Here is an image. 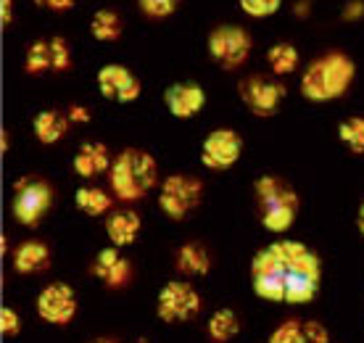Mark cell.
Masks as SVG:
<instances>
[{
    "mask_svg": "<svg viewBox=\"0 0 364 343\" xmlns=\"http://www.w3.org/2000/svg\"><path fill=\"white\" fill-rule=\"evenodd\" d=\"M280 6H282V0H240V9L254 19L272 16V14L280 11Z\"/></svg>",
    "mask_w": 364,
    "mask_h": 343,
    "instance_id": "obj_27",
    "label": "cell"
},
{
    "mask_svg": "<svg viewBox=\"0 0 364 343\" xmlns=\"http://www.w3.org/2000/svg\"><path fill=\"white\" fill-rule=\"evenodd\" d=\"M137 343H151V341H146V338H140V341H137Z\"/></svg>",
    "mask_w": 364,
    "mask_h": 343,
    "instance_id": "obj_37",
    "label": "cell"
},
{
    "mask_svg": "<svg viewBox=\"0 0 364 343\" xmlns=\"http://www.w3.org/2000/svg\"><path fill=\"white\" fill-rule=\"evenodd\" d=\"M0 330H3L6 338H16L18 330H21V320H18V315L11 307L0 309Z\"/></svg>",
    "mask_w": 364,
    "mask_h": 343,
    "instance_id": "obj_29",
    "label": "cell"
},
{
    "mask_svg": "<svg viewBox=\"0 0 364 343\" xmlns=\"http://www.w3.org/2000/svg\"><path fill=\"white\" fill-rule=\"evenodd\" d=\"M37 315L48 325H69L77 317V293L66 283H50L37 296Z\"/></svg>",
    "mask_w": 364,
    "mask_h": 343,
    "instance_id": "obj_10",
    "label": "cell"
},
{
    "mask_svg": "<svg viewBox=\"0 0 364 343\" xmlns=\"http://www.w3.org/2000/svg\"><path fill=\"white\" fill-rule=\"evenodd\" d=\"M90 32L100 43H117L119 37H122V32H124V21H122V16H119L117 11L100 9L90 19Z\"/></svg>",
    "mask_w": 364,
    "mask_h": 343,
    "instance_id": "obj_22",
    "label": "cell"
},
{
    "mask_svg": "<svg viewBox=\"0 0 364 343\" xmlns=\"http://www.w3.org/2000/svg\"><path fill=\"white\" fill-rule=\"evenodd\" d=\"M164 103L174 119H193L206 106V93L196 82H177L164 90Z\"/></svg>",
    "mask_w": 364,
    "mask_h": 343,
    "instance_id": "obj_14",
    "label": "cell"
},
{
    "mask_svg": "<svg viewBox=\"0 0 364 343\" xmlns=\"http://www.w3.org/2000/svg\"><path fill=\"white\" fill-rule=\"evenodd\" d=\"M267 63H269V69L274 74H285L296 72V66H299V51L291 46V43H274L269 51H267Z\"/></svg>",
    "mask_w": 364,
    "mask_h": 343,
    "instance_id": "obj_24",
    "label": "cell"
},
{
    "mask_svg": "<svg viewBox=\"0 0 364 343\" xmlns=\"http://www.w3.org/2000/svg\"><path fill=\"white\" fill-rule=\"evenodd\" d=\"M282 95H285V88L280 82L267 80V77L254 74V77H246L240 82V98L256 117H272L280 106Z\"/></svg>",
    "mask_w": 364,
    "mask_h": 343,
    "instance_id": "obj_12",
    "label": "cell"
},
{
    "mask_svg": "<svg viewBox=\"0 0 364 343\" xmlns=\"http://www.w3.org/2000/svg\"><path fill=\"white\" fill-rule=\"evenodd\" d=\"M111 193L122 201L143 199L148 190L159 182V167L154 156L140 151V148H127L114 159L109 172Z\"/></svg>",
    "mask_w": 364,
    "mask_h": 343,
    "instance_id": "obj_3",
    "label": "cell"
},
{
    "mask_svg": "<svg viewBox=\"0 0 364 343\" xmlns=\"http://www.w3.org/2000/svg\"><path fill=\"white\" fill-rule=\"evenodd\" d=\"M356 230H359L364 238V201H362V206H359V211H356Z\"/></svg>",
    "mask_w": 364,
    "mask_h": 343,
    "instance_id": "obj_34",
    "label": "cell"
},
{
    "mask_svg": "<svg viewBox=\"0 0 364 343\" xmlns=\"http://www.w3.org/2000/svg\"><path fill=\"white\" fill-rule=\"evenodd\" d=\"M0 24L9 29L14 24V0H0Z\"/></svg>",
    "mask_w": 364,
    "mask_h": 343,
    "instance_id": "obj_33",
    "label": "cell"
},
{
    "mask_svg": "<svg viewBox=\"0 0 364 343\" xmlns=\"http://www.w3.org/2000/svg\"><path fill=\"white\" fill-rule=\"evenodd\" d=\"M269 343H309L304 335V320H288L272 330Z\"/></svg>",
    "mask_w": 364,
    "mask_h": 343,
    "instance_id": "obj_26",
    "label": "cell"
},
{
    "mask_svg": "<svg viewBox=\"0 0 364 343\" xmlns=\"http://www.w3.org/2000/svg\"><path fill=\"white\" fill-rule=\"evenodd\" d=\"M174 267L185 278H203L211 270V253L203 243H182L174 253Z\"/></svg>",
    "mask_w": 364,
    "mask_h": 343,
    "instance_id": "obj_17",
    "label": "cell"
},
{
    "mask_svg": "<svg viewBox=\"0 0 364 343\" xmlns=\"http://www.w3.org/2000/svg\"><path fill=\"white\" fill-rule=\"evenodd\" d=\"M40 9H48V11H55V14H61V11H69L74 9V3L77 0H35Z\"/></svg>",
    "mask_w": 364,
    "mask_h": 343,
    "instance_id": "obj_31",
    "label": "cell"
},
{
    "mask_svg": "<svg viewBox=\"0 0 364 343\" xmlns=\"http://www.w3.org/2000/svg\"><path fill=\"white\" fill-rule=\"evenodd\" d=\"M356 74L354 61L346 53H325L322 58L309 63L301 77V95L314 103L336 100L346 95Z\"/></svg>",
    "mask_w": 364,
    "mask_h": 343,
    "instance_id": "obj_2",
    "label": "cell"
},
{
    "mask_svg": "<svg viewBox=\"0 0 364 343\" xmlns=\"http://www.w3.org/2000/svg\"><path fill=\"white\" fill-rule=\"evenodd\" d=\"M209 56L222 69H237L251 56V35L235 24H222V27L211 29Z\"/></svg>",
    "mask_w": 364,
    "mask_h": 343,
    "instance_id": "obj_9",
    "label": "cell"
},
{
    "mask_svg": "<svg viewBox=\"0 0 364 343\" xmlns=\"http://www.w3.org/2000/svg\"><path fill=\"white\" fill-rule=\"evenodd\" d=\"M74 201H77V209L87 214V217H100L111 209V196L103 188H92V185H85L74 193Z\"/></svg>",
    "mask_w": 364,
    "mask_h": 343,
    "instance_id": "obj_23",
    "label": "cell"
},
{
    "mask_svg": "<svg viewBox=\"0 0 364 343\" xmlns=\"http://www.w3.org/2000/svg\"><path fill=\"white\" fill-rule=\"evenodd\" d=\"M6 151H9V132L3 130V154H6Z\"/></svg>",
    "mask_w": 364,
    "mask_h": 343,
    "instance_id": "obj_35",
    "label": "cell"
},
{
    "mask_svg": "<svg viewBox=\"0 0 364 343\" xmlns=\"http://www.w3.org/2000/svg\"><path fill=\"white\" fill-rule=\"evenodd\" d=\"M74 172L85 177V180H92V177H98V174H106L111 172V156H109V148L98 140H90V143H82L80 145V151L74 154Z\"/></svg>",
    "mask_w": 364,
    "mask_h": 343,
    "instance_id": "obj_16",
    "label": "cell"
},
{
    "mask_svg": "<svg viewBox=\"0 0 364 343\" xmlns=\"http://www.w3.org/2000/svg\"><path fill=\"white\" fill-rule=\"evenodd\" d=\"M262 253L285 288V304H309L317 296L319 259L309 246L299 241H277L262 248Z\"/></svg>",
    "mask_w": 364,
    "mask_h": 343,
    "instance_id": "obj_1",
    "label": "cell"
},
{
    "mask_svg": "<svg viewBox=\"0 0 364 343\" xmlns=\"http://www.w3.org/2000/svg\"><path fill=\"white\" fill-rule=\"evenodd\" d=\"M98 90L103 98L132 103L140 98V80L122 63H106L98 72Z\"/></svg>",
    "mask_w": 364,
    "mask_h": 343,
    "instance_id": "obj_13",
    "label": "cell"
},
{
    "mask_svg": "<svg viewBox=\"0 0 364 343\" xmlns=\"http://www.w3.org/2000/svg\"><path fill=\"white\" fill-rule=\"evenodd\" d=\"M92 343H117V341H111V338H98V341H92Z\"/></svg>",
    "mask_w": 364,
    "mask_h": 343,
    "instance_id": "obj_36",
    "label": "cell"
},
{
    "mask_svg": "<svg viewBox=\"0 0 364 343\" xmlns=\"http://www.w3.org/2000/svg\"><path fill=\"white\" fill-rule=\"evenodd\" d=\"M240 151H243V140H240L235 130L219 127V130L209 132L203 145H200V162H203V167L217 172L230 169L240 159Z\"/></svg>",
    "mask_w": 364,
    "mask_h": 343,
    "instance_id": "obj_11",
    "label": "cell"
},
{
    "mask_svg": "<svg viewBox=\"0 0 364 343\" xmlns=\"http://www.w3.org/2000/svg\"><path fill=\"white\" fill-rule=\"evenodd\" d=\"M140 3V11L151 19H166L172 16L174 9H177V3L180 0H137Z\"/></svg>",
    "mask_w": 364,
    "mask_h": 343,
    "instance_id": "obj_28",
    "label": "cell"
},
{
    "mask_svg": "<svg viewBox=\"0 0 364 343\" xmlns=\"http://www.w3.org/2000/svg\"><path fill=\"white\" fill-rule=\"evenodd\" d=\"M50 267V251L40 241H24L14 251V270L18 275H40Z\"/></svg>",
    "mask_w": 364,
    "mask_h": 343,
    "instance_id": "obj_18",
    "label": "cell"
},
{
    "mask_svg": "<svg viewBox=\"0 0 364 343\" xmlns=\"http://www.w3.org/2000/svg\"><path fill=\"white\" fill-rule=\"evenodd\" d=\"M200 196H203V182L188 174H169L161 182V193H159V206L166 217L174 222L188 219L193 209H198Z\"/></svg>",
    "mask_w": 364,
    "mask_h": 343,
    "instance_id": "obj_6",
    "label": "cell"
},
{
    "mask_svg": "<svg viewBox=\"0 0 364 343\" xmlns=\"http://www.w3.org/2000/svg\"><path fill=\"white\" fill-rule=\"evenodd\" d=\"M53 206V188L46 180H18L14 190V217L18 225L37 227Z\"/></svg>",
    "mask_w": 364,
    "mask_h": 343,
    "instance_id": "obj_7",
    "label": "cell"
},
{
    "mask_svg": "<svg viewBox=\"0 0 364 343\" xmlns=\"http://www.w3.org/2000/svg\"><path fill=\"white\" fill-rule=\"evenodd\" d=\"M69 125H72V122H69V117H66V111L46 109L35 117L32 130H35V137L43 145H53L69 132Z\"/></svg>",
    "mask_w": 364,
    "mask_h": 343,
    "instance_id": "obj_20",
    "label": "cell"
},
{
    "mask_svg": "<svg viewBox=\"0 0 364 343\" xmlns=\"http://www.w3.org/2000/svg\"><path fill=\"white\" fill-rule=\"evenodd\" d=\"M304 335L309 343H330L328 327L317 322V320H304Z\"/></svg>",
    "mask_w": 364,
    "mask_h": 343,
    "instance_id": "obj_30",
    "label": "cell"
},
{
    "mask_svg": "<svg viewBox=\"0 0 364 343\" xmlns=\"http://www.w3.org/2000/svg\"><path fill=\"white\" fill-rule=\"evenodd\" d=\"M66 117H69V122H77V125H85V122H90V111L85 109V106H77V103H74V106H69V109H66Z\"/></svg>",
    "mask_w": 364,
    "mask_h": 343,
    "instance_id": "obj_32",
    "label": "cell"
},
{
    "mask_svg": "<svg viewBox=\"0 0 364 343\" xmlns=\"http://www.w3.org/2000/svg\"><path fill=\"white\" fill-rule=\"evenodd\" d=\"M254 196L259 219L269 233L291 230L296 214H299V196L291 185H285L274 174H264L254 182Z\"/></svg>",
    "mask_w": 364,
    "mask_h": 343,
    "instance_id": "obj_4",
    "label": "cell"
},
{
    "mask_svg": "<svg viewBox=\"0 0 364 343\" xmlns=\"http://www.w3.org/2000/svg\"><path fill=\"white\" fill-rule=\"evenodd\" d=\"M240 333V320L232 309H217L206 322V335L211 343H228Z\"/></svg>",
    "mask_w": 364,
    "mask_h": 343,
    "instance_id": "obj_21",
    "label": "cell"
},
{
    "mask_svg": "<svg viewBox=\"0 0 364 343\" xmlns=\"http://www.w3.org/2000/svg\"><path fill=\"white\" fill-rule=\"evenodd\" d=\"M338 137H341L354 154H364V117H348L346 122H341Z\"/></svg>",
    "mask_w": 364,
    "mask_h": 343,
    "instance_id": "obj_25",
    "label": "cell"
},
{
    "mask_svg": "<svg viewBox=\"0 0 364 343\" xmlns=\"http://www.w3.org/2000/svg\"><path fill=\"white\" fill-rule=\"evenodd\" d=\"M156 315L169 325L191 322L200 315V293L188 280H169L164 288L159 290Z\"/></svg>",
    "mask_w": 364,
    "mask_h": 343,
    "instance_id": "obj_5",
    "label": "cell"
},
{
    "mask_svg": "<svg viewBox=\"0 0 364 343\" xmlns=\"http://www.w3.org/2000/svg\"><path fill=\"white\" fill-rule=\"evenodd\" d=\"M24 69L32 77L40 74H61L72 69V46L64 37H40L27 48V58H24Z\"/></svg>",
    "mask_w": 364,
    "mask_h": 343,
    "instance_id": "obj_8",
    "label": "cell"
},
{
    "mask_svg": "<svg viewBox=\"0 0 364 343\" xmlns=\"http://www.w3.org/2000/svg\"><path fill=\"white\" fill-rule=\"evenodd\" d=\"M140 230H143V219L135 211H114L106 219V233L111 238V246H117V248L135 243Z\"/></svg>",
    "mask_w": 364,
    "mask_h": 343,
    "instance_id": "obj_19",
    "label": "cell"
},
{
    "mask_svg": "<svg viewBox=\"0 0 364 343\" xmlns=\"http://www.w3.org/2000/svg\"><path fill=\"white\" fill-rule=\"evenodd\" d=\"M90 272L98 278L103 285H109V288H124L129 283V262L119 253L117 246H111V248H103V251L95 256V262H92Z\"/></svg>",
    "mask_w": 364,
    "mask_h": 343,
    "instance_id": "obj_15",
    "label": "cell"
}]
</instances>
